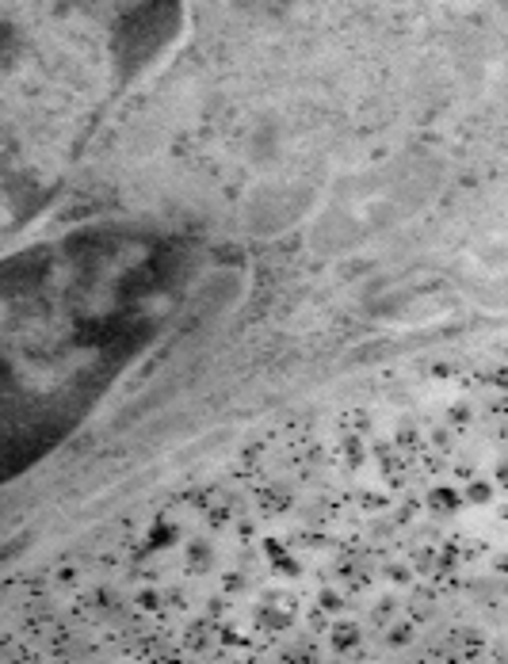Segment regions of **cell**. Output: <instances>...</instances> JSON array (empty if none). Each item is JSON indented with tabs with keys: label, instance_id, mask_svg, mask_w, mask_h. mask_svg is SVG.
<instances>
[{
	"label": "cell",
	"instance_id": "1",
	"mask_svg": "<svg viewBox=\"0 0 508 664\" xmlns=\"http://www.w3.org/2000/svg\"><path fill=\"white\" fill-rule=\"evenodd\" d=\"M428 508L439 512V515H455L459 508H462V493L451 489V485H436V489L428 493Z\"/></svg>",
	"mask_w": 508,
	"mask_h": 664
},
{
	"label": "cell",
	"instance_id": "2",
	"mask_svg": "<svg viewBox=\"0 0 508 664\" xmlns=\"http://www.w3.org/2000/svg\"><path fill=\"white\" fill-rule=\"evenodd\" d=\"M462 500H467V504H489L493 500V485L489 481H470L467 485V489H462Z\"/></svg>",
	"mask_w": 508,
	"mask_h": 664
},
{
	"label": "cell",
	"instance_id": "3",
	"mask_svg": "<svg viewBox=\"0 0 508 664\" xmlns=\"http://www.w3.org/2000/svg\"><path fill=\"white\" fill-rule=\"evenodd\" d=\"M359 641V626L356 623H340L337 630H333V645L337 649H352Z\"/></svg>",
	"mask_w": 508,
	"mask_h": 664
}]
</instances>
